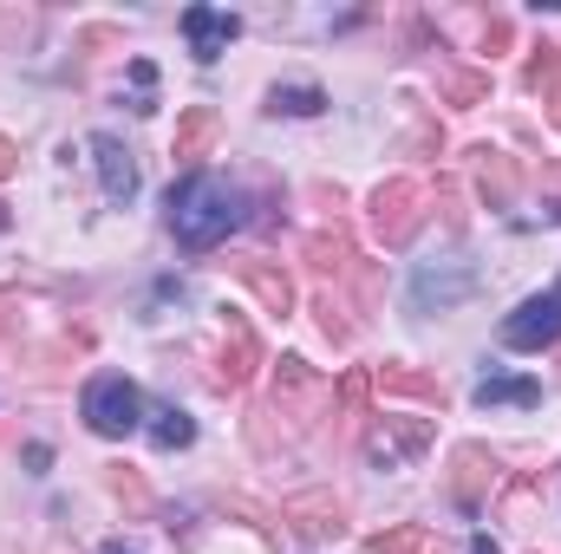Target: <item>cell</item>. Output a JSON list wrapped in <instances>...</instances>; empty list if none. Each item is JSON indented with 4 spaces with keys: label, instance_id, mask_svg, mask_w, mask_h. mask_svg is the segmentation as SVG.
Returning <instances> with one entry per match:
<instances>
[{
    "label": "cell",
    "instance_id": "cell-1",
    "mask_svg": "<svg viewBox=\"0 0 561 554\" xmlns=\"http://www.w3.org/2000/svg\"><path fill=\"white\" fill-rule=\"evenodd\" d=\"M163 222H170V235H176L183 255H209L216 242H229V235L249 222V196H242L236 183L209 176V170H190V176L170 183Z\"/></svg>",
    "mask_w": 561,
    "mask_h": 554
},
{
    "label": "cell",
    "instance_id": "cell-2",
    "mask_svg": "<svg viewBox=\"0 0 561 554\" xmlns=\"http://www.w3.org/2000/svg\"><path fill=\"white\" fill-rule=\"evenodd\" d=\"M79 417H85L99 437H131L144 424V399L125 372H99V379H85V392H79Z\"/></svg>",
    "mask_w": 561,
    "mask_h": 554
},
{
    "label": "cell",
    "instance_id": "cell-3",
    "mask_svg": "<svg viewBox=\"0 0 561 554\" xmlns=\"http://www.w3.org/2000/svg\"><path fill=\"white\" fill-rule=\"evenodd\" d=\"M483 287V275L463 262V255H431V262H419L412 268V287H405V300H412V313H450V307H463L470 293Z\"/></svg>",
    "mask_w": 561,
    "mask_h": 554
},
{
    "label": "cell",
    "instance_id": "cell-4",
    "mask_svg": "<svg viewBox=\"0 0 561 554\" xmlns=\"http://www.w3.org/2000/svg\"><path fill=\"white\" fill-rule=\"evenodd\" d=\"M561 339V280L549 293H529L510 320H503V346L510 353H542V346H556Z\"/></svg>",
    "mask_w": 561,
    "mask_h": 554
},
{
    "label": "cell",
    "instance_id": "cell-5",
    "mask_svg": "<svg viewBox=\"0 0 561 554\" xmlns=\"http://www.w3.org/2000/svg\"><path fill=\"white\" fill-rule=\"evenodd\" d=\"M431 437H437V430H431L424 417H386V424L366 437V463H373V470H405L412 457L431 450Z\"/></svg>",
    "mask_w": 561,
    "mask_h": 554
},
{
    "label": "cell",
    "instance_id": "cell-6",
    "mask_svg": "<svg viewBox=\"0 0 561 554\" xmlns=\"http://www.w3.org/2000/svg\"><path fill=\"white\" fill-rule=\"evenodd\" d=\"M183 39H190V53L203 59V66H216L236 39H242V20L229 13V7H183Z\"/></svg>",
    "mask_w": 561,
    "mask_h": 554
},
{
    "label": "cell",
    "instance_id": "cell-7",
    "mask_svg": "<svg viewBox=\"0 0 561 554\" xmlns=\"http://www.w3.org/2000/svg\"><path fill=\"white\" fill-rule=\"evenodd\" d=\"M92 163H99V183H105V203H131L138 196V157L125 150V143L112 138V131H99L92 138Z\"/></svg>",
    "mask_w": 561,
    "mask_h": 554
},
{
    "label": "cell",
    "instance_id": "cell-8",
    "mask_svg": "<svg viewBox=\"0 0 561 554\" xmlns=\"http://www.w3.org/2000/svg\"><path fill=\"white\" fill-rule=\"evenodd\" d=\"M490 483H496V463H490L477 443H463V450L450 457V496H457V509H463V516H483Z\"/></svg>",
    "mask_w": 561,
    "mask_h": 554
},
{
    "label": "cell",
    "instance_id": "cell-9",
    "mask_svg": "<svg viewBox=\"0 0 561 554\" xmlns=\"http://www.w3.org/2000/svg\"><path fill=\"white\" fill-rule=\"evenodd\" d=\"M412 203H419V183H405V176H392V183L373 196V222H379L386 242H405V235L419 229V209H412Z\"/></svg>",
    "mask_w": 561,
    "mask_h": 554
},
{
    "label": "cell",
    "instance_id": "cell-10",
    "mask_svg": "<svg viewBox=\"0 0 561 554\" xmlns=\"http://www.w3.org/2000/svg\"><path fill=\"white\" fill-rule=\"evenodd\" d=\"M470 399H477L483 412H490V405H523V412H529V405H542V379H516V372H483Z\"/></svg>",
    "mask_w": 561,
    "mask_h": 554
},
{
    "label": "cell",
    "instance_id": "cell-11",
    "mask_svg": "<svg viewBox=\"0 0 561 554\" xmlns=\"http://www.w3.org/2000/svg\"><path fill=\"white\" fill-rule=\"evenodd\" d=\"M287 522H294L300 542H327V535L346 529V522H340V503H327V496H300V503H287Z\"/></svg>",
    "mask_w": 561,
    "mask_h": 554
},
{
    "label": "cell",
    "instance_id": "cell-12",
    "mask_svg": "<svg viewBox=\"0 0 561 554\" xmlns=\"http://www.w3.org/2000/svg\"><path fill=\"white\" fill-rule=\"evenodd\" d=\"M255 333H249V320H229V346H222V366H216V385H249V372H255Z\"/></svg>",
    "mask_w": 561,
    "mask_h": 554
},
{
    "label": "cell",
    "instance_id": "cell-13",
    "mask_svg": "<svg viewBox=\"0 0 561 554\" xmlns=\"http://www.w3.org/2000/svg\"><path fill=\"white\" fill-rule=\"evenodd\" d=\"M320 112H327L320 85H275L268 92V118H320Z\"/></svg>",
    "mask_w": 561,
    "mask_h": 554
},
{
    "label": "cell",
    "instance_id": "cell-14",
    "mask_svg": "<svg viewBox=\"0 0 561 554\" xmlns=\"http://www.w3.org/2000/svg\"><path fill=\"white\" fill-rule=\"evenodd\" d=\"M150 443H157V450H190V443H196V417L176 412V405L150 412Z\"/></svg>",
    "mask_w": 561,
    "mask_h": 554
},
{
    "label": "cell",
    "instance_id": "cell-15",
    "mask_svg": "<svg viewBox=\"0 0 561 554\" xmlns=\"http://www.w3.org/2000/svg\"><path fill=\"white\" fill-rule=\"evenodd\" d=\"M379 392H399V399L444 405V385H437V379H424V372H412V366H386V372H379Z\"/></svg>",
    "mask_w": 561,
    "mask_h": 554
},
{
    "label": "cell",
    "instance_id": "cell-16",
    "mask_svg": "<svg viewBox=\"0 0 561 554\" xmlns=\"http://www.w3.org/2000/svg\"><path fill=\"white\" fill-rule=\"evenodd\" d=\"M209 138H216V112H209V105H190V112H183V125H176V157L190 163Z\"/></svg>",
    "mask_w": 561,
    "mask_h": 554
},
{
    "label": "cell",
    "instance_id": "cell-17",
    "mask_svg": "<svg viewBox=\"0 0 561 554\" xmlns=\"http://www.w3.org/2000/svg\"><path fill=\"white\" fill-rule=\"evenodd\" d=\"M242 280H249V287H255V293H262L275 313H287V307H294V287H287V275H280V268H262V262H249V268H242Z\"/></svg>",
    "mask_w": 561,
    "mask_h": 554
},
{
    "label": "cell",
    "instance_id": "cell-18",
    "mask_svg": "<svg viewBox=\"0 0 561 554\" xmlns=\"http://www.w3.org/2000/svg\"><path fill=\"white\" fill-rule=\"evenodd\" d=\"M307 262H313L320 275H346L353 249H346V235H307Z\"/></svg>",
    "mask_w": 561,
    "mask_h": 554
},
{
    "label": "cell",
    "instance_id": "cell-19",
    "mask_svg": "<svg viewBox=\"0 0 561 554\" xmlns=\"http://www.w3.org/2000/svg\"><path fill=\"white\" fill-rule=\"evenodd\" d=\"M510 189H516V170H510V157L490 150V163H483V196H490V203H510Z\"/></svg>",
    "mask_w": 561,
    "mask_h": 554
},
{
    "label": "cell",
    "instance_id": "cell-20",
    "mask_svg": "<svg viewBox=\"0 0 561 554\" xmlns=\"http://www.w3.org/2000/svg\"><path fill=\"white\" fill-rule=\"evenodd\" d=\"M131 112H157V66L131 59Z\"/></svg>",
    "mask_w": 561,
    "mask_h": 554
},
{
    "label": "cell",
    "instance_id": "cell-21",
    "mask_svg": "<svg viewBox=\"0 0 561 554\" xmlns=\"http://www.w3.org/2000/svg\"><path fill=\"white\" fill-rule=\"evenodd\" d=\"M424 549V529H399V535H379L373 554H419Z\"/></svg>",
    "mask_w": 561,
    "mask_h": 554
},
{
    "label": "cell",
    "instance_id": "cell-22",
    "mask_svg": "<svg viewBox=\"0 0 561 554\" xmlns=\"http://www.w3.org/2000/svg\"><path fill=\"white\" fill-rule=\"evenodd\" d=\"M444 92H450L457 105H470V99H483V79H477V72H450V79H444Z\"/></svg>",
    "mask_w": 561,
    "mask_h": 554
},
{
    "label": "cell",
    "instance_id": "cell-23",
    "mask_svg": "<svg viewBox=\"0 0 561 554\" xmlns=\"http://www.w3.org/2000/svg\"><path fill=\"white\" fill-rule=\"evenodd\" d=\"M340 399L359 405V399H366V372H346V379H340Z\"/></svg>",
    "mask_w": 561,
    "mask_h": 554
},
{
    "label": "cell",
    "instance_id": "cell-24",
    "mask_svg": "<svg viewBox=\"0 0 561 554\" xmlns=\"http://www.w3.org/2000/svg\"><path fill=\"white\" fill-rule=\"evenodd\" d=\"M46 463H53V450H46V443H26V470H33V476H39V470H46Z\"/></svg>",
    "mask_w": 561,
    "mask_h": 554
},
{
    "label": "cell",
    "instance_id": "cell-25",
    "mask_svg": "<svg viewBox=\"0 0 561 554\" xmlns=\"http://www.w3.org/2000/svg\"><path fill=\"white\" fill-rule=\"evenodd\" d=\"M13 163H20V150H13V143L0 138V176H7V170H13Z\"/></svg>",
    "mask_w": 561,
    "mask_h": 554
},
{
    "label": "cell",
    "instance_id": "cell-26",
    "mask_svg": "<svg viewBox=\"0 0 561 554\" xmlns=\"http://www.w3.org/2000/svg\"><path fill=\"white\" fill-rule=\"evenodd\" d=\"M470 554H503V549H496L490 535H477V542H470Z\"/></svg>",
    "mask_w": 561,
    "mask_h": 554
},
{
    "label": "cell",
    "instance_id": "cell-27",
    "mask_svg": "<svg viewBox=\"0 0 561 554\" xmlns=\"http://www.w3.org/2000/svg\"><path fill=\"white\" fill-rule=\"evenodd\" d=\"M105 554H138V549H105Z\"/></svg>",
    "mask_w": 561,
    "mask_h": 554
},
{
    "label": "cell",
    "instance_id": "cell-28",
    "mask_svg": "<svg viewBox=\"0 0 561 554\" xmlns=\"http://www.w3.org/2000/svg\"><path fill=\"white\" fill-rule=\"evenodd\" d=\"M0 229H7V209H0Z\"/></svg>",
    "mask_w": 561,
    "mask_h": 554
}]
</instances>
